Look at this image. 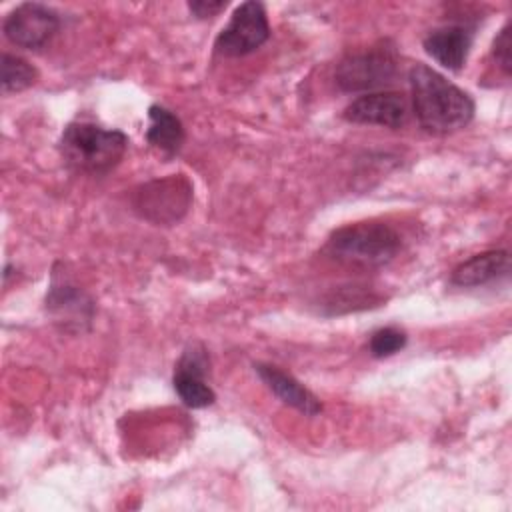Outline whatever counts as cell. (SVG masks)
I'll return each mask as SVG.
<instances>
[{
  "label": "cell",
  "instance_id": "obj_7",
  "mask_svg": "<svg viewBox=\"0 0 512 512\" xmlns=\"http://www.w3.org/2000/svg\"><path fill=\"white\" fill-rule=\"evenodd\" d=\"M60 28L56 10L38 2H24L16 6L2 24L4 36L18 48L38 50L46 46Z\"/></svg>",
  "mask_w": 512,
  "mask_h": 512
},
{
  "label": "cell",
  "instance_id": "obj_4",
  "mask_svg": "<svg viewBox=\"0 0 512 512\" xmlns=\"http://www.w3.org/2000/svg\"><path fill=\"white\" fill-rule=\"evenodd\" d=\"M192 204V184L184 174H170L166 178L150 180L132 192V210L156 224H178Z\"/></svg>",
  "mask_w": 512,
  "mask_h": 512
},
{
  "label": "cell",
  "instance_id": "obj_1",
  "mask_svg": "<svg viewBox=\"0 0 512 512\" xmlns=\"http://www.w3.org/2000/svg\"><path fill=\"white\" fill-rule=\"evenodd\" d=\"M412 112L430 134H452L474 118V100L446 76L426 64H414L408 74Z\"/></svg>",
  "mask_w": 512,
  "mask_h": 512
},
{
  "label": "cell",
  "instance_id": "obj_14",
  "mask_svg": "<svg viewBox=\"0 0 512 512\" xmlns=\"http://www.w3.org/2000/svg\"><path fill=\"white\" fill-rule=\"evenodd\" d=\"M38 80V70L24 58L4 52L2 54V74L0 84L4 94L22 92L30 86H34Z\"/></svg>",
  "mask_w": 512,
  "mask_h": 512
},
{
  "label": "cell",
  "instance_id": "obj_2",
  "mask_svg": "<svg viewBox=\"0 0 512 512\" xmlns=\"http://www.w3.org/2000/svg\"><path fill=\"white\" fill-rule=\"evenodd\" d=\"M58 148L70 170L102 176L120 164L128 148V136L118 128L76 120L64 128Z\"/></svg>",
  "mask_w": 512,
  "mask_h": 512
},
{
  "label": "cell",
  "instance_id": "obj_12",
  "mask_svg": "<svg viewBox=\"0 0 512 512\" xmlns=\"http://www.w3.org/2000/svg\"><path fill=\"white\" fill-rule=\"evenodd\" d=\"M510 272L508 250H486L460 262L450 276V282L460 288H476L492 284Z\"/></svg>",
  "mask_w": 512,
  "mask_h": 512
},
{
  "label": "cell",
  "instance_id": "obj_11",
  "mask_svg": "<svg viewBox=\"0 0 512 512\" xmlns=\"http://www.w3.org/2000/svg\"><path fill=\"white\" fill-rule=\"evenodd\" d=\"M474 32L462 24H448L432 30L424 38V50L438 64L448 70H460L466 64L468 52L472 48Z\"/></svg>",
  "mask_w": 512,
  "mask_h": 512
},
{
  "label": "cell",
  "instance_id": "obj_13",
  "mask_svg": "<svg viewBox=\"0 0 512 512\" xmlns=\"http://www.w3.org/2000/svg\"><path fill=\"white\" fill-rule=\"evenodd\" d=\"M148 120H150L146 130L148 144L160 150L164 156L178 154V150L184 144V126L180 118L172 110L160 104H152L148 108Z\"/></svg>",
  "mask_w": 512,
  "mask_h": 512
},
{
  "label": "cell",
  "instance_id": "obj_5",
  "mask_svg": "<svg viewBox=\"0 0 512 512\" xmlns=\"http://www.w3.org/2000/svg\"><path fill=\"white\" fill-rule=\"evenodd\" d=\"M396 74V52L386 42L364 52L346 56L336 68V84L344 92L374 90L388 84Z\"/></svg>",
  "mask_w": 512,
  "mask_h": 512
},
{
  "label": "cell",
  "instance_id": "obj_15",
  "mask_svg": "<svg viewBox=\"0 0 512 512\" xmlns=\"http://www.w3.org/2000/svg\"><path fill=\"white\" fill-rule=\"evenodd\" d=\"M408 342V336L404 330L396 328V326H386V328H378L368 342V350L374 358H388L396 352H400Z\"/></svg>",
  "mask_w": 512,
  "mask_h": 512
},
{
  "label": "cell",
  "instance_id": "obj_6",
  "mask_svg": "<svg viewBox=\"0 0 512 512\" xmlns=\"http://www.w3.org/2000/svg\"><path fill=\"white\" fill-rule=\"evenodd\" d=\"M270 38V24L262 2L250 0L240 4L230 22L214 40V50L220 56L238 58L258 50Z\"/></svg>",
  "mask_w": 512,
  "mask_h": 512
},
{
  "label": "cell",
  "instance_id": "obj_10",
  "mask_svg": "<svg viewBox=\"0 0 512 512\" xmlns=\"http://www.w3.org/2000/svg\"><path fill=\"white\" fill-rule=\"evenodd\" d=\"M260 380L268 386V390L286 406L298 410L304 416H318L322 412V402L312 394L304 384H300L292 374L284 372L274 364H254Z\"/></svg>",
  "mask_w": 512,
  "mask_h": 512
},
{
  "label": "cell",
  "instance_id": "obj_8",
  "mask_svg": "<svg viewBox=\"0 0 512 512\" xmlns=\"http://www.w3.org/2000/svg\"><path fill=\"white\" fill-rule=\"evenodd\" d=\"M342 116L352 124L400 128L408 120V104L400 92H366L352 100Z\"/></svg>",
  "mask_w": 512,
  "mask_h": 512
},
{
  "label": "cell",
  "instance_id": "obj_17",
  "mask_svg": "<svg viewBox=\"0 0 512 512\" xmlns=\"http://www.w3.org/2000/svg\"><path fill=\"white\" fill-rule=\"evenodd\" d=\"M226 8V2L224 0H218V2H206V0H194V2H188V10L196 16V18H212L216 16L220 10Z\"/></svg>",
  "mask_w": 512,
  "mask_h": 512
},
{
  "label": "cell",
  "instance_id": "obj_16",
  "mask_svg": "<svg viewBox=\"0 0 512 512\" xmlns=\"http://www.w3.org/2000/svg\"><path fill=\"white\" fill-rule=\"evenodd\" d=\"M492 56L504 74L512 70V50H510V24H506L492 44Z\"/></svg>",
  "mask_w": 512,
  "mask_h": 512
},
{
  "label": "cell",
  "instance_id": "obj_9",
  "mask_svg": "<svg viewBox=\"0 0 512 512\" xmlns=\"http://www.w3.org/2000/svg\"><path fill=\"white\" fill-rule=\"evenodd\" d=\"M206 374H208L206 350L198 344L188 346L180 356L172 376V386L188 408H206L216 400L212 386L206 382Z\"/></svg>",
  "mask_w": 512,
  "mask_h": 512
},
{
  "label": "cell",
  "instance_id": "obj_3",
  "mask_svg": "<svg viewBox=\"0 0 512 512\" xmlns=\"http://www.w3.org/2000/svg\"><path fill=\"white\" fill-rule=\"evenodd\" d=\"M400 252L398 232L384 222H354L334 230L326 242V254L338 262L378 268Z\"/></svg>",
  "mask_w": 512,
  "mask_h": 512
}]
</instances>
